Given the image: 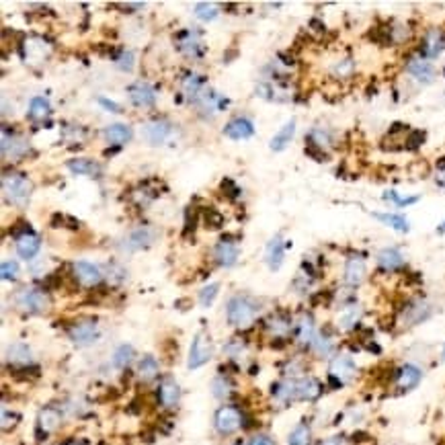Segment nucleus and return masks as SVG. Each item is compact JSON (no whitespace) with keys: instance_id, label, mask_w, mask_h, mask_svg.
Here are the masks:
<instances>
[{"instance_id":"1","label":"nucleus","mask_w":445,"mask_h":445,"mask_svg":"<svg viewBox=\"0 0 445 445\" xmlns=\"http://www.w3.org/2000/svg\"><path fill=\"white\" fill-rule=\"evenodd\" d=\"M259 306L257 302L247 295H234L226 304V320L236 329H249L257 320Z\"/></svg>"},{"instance_id":"2","label":"nucleus","mask_w":445,"mask_h":445,"mask_svg":"<svg viewBox=\"0 0 445 445\" xmlns=\"http://www.w3.org/2000/svg\"><path fill=\"white\" fill-rule=\"evenodd\" d=\"M2 193L4 199L13 205H27L33 193V181L23 173H11L2 176Z\"/></svg>"},{"instance_id":"3","label":"nucleus","mask_w":445,"mask_h":445,"mask_svg":"<svg viewBox=\"0 0 445 445\" xmlns=\"http://www.w3.org/2000/svg\"><path fill=\"white\" fill-rule=\"evenodd\" d=\"M359 373L355 359L349 353H337L329 361V382L334 388L347 386Z\"/></svg>"},{"instance_id":"4","label":"nucleus","mask_w":445,"mask_h":445,"mask_svg":"<svg viewBox=\"0 0 445 445\" xmlns=\"http://www.w3.org/2000/svg\"><path fill=\"white\" fill-rule=\"evenodd\" d=\"M431 316H433V306L423 298H415L402 306L400 314H398V325L402 329H412V327L429 320Z\"/></svg>"},{"instance_id":"5","label":"nucleus","mask_w":445,"mask_h":445,"mask_svg":"<svg viewBox=\"0 0 445 445\" xmlns=\"http://www.w3.org/2000/svg\"><path fill=\"white\" fill-rule=\"evenodd\" d=\"M15 302L23 312H29V314H47L52 308L50 295L43 290H38V288H23L15 295Z\"/></svg>"},{"instance_id":"6","label":"nucleus","mask_w":445,"mask_h":445,"mask_svg":"<svg viewBox=\"0 0 445 445\" xmlns=\"http://www.w3.org/2000/svg\"><path fill=\"white\" fill-rule=\"evenodd\" d=\"M212 339L208 332H197L191 341V349H189V361H187V368L189 369H199L203 368L210 359H212Z\"/></svg>"},{"instance_id":"7","label":"nucleus","mask_w":445,"mask_h":445,"mask_svg":"<svg viewBox=\"0 0 445 445\" xmlns=\"http://www.w3.org/2000/svg\"><path fill=\"white\" fill-rule=\"evenodd\" d=\"M392 382H394V388L400 394L412 392L415 388L423 382V369L419 368V366H415V364H402L400 368L394 369Z\"/></svg>"},{"instance_id":"8","label":"nucleus","mask_w":445,"mask_h":445,"mask_svg":"<svg viewBox=\"0 0 445 445\" xmlns=\"http://www.w3.org/2000/svg\"><path fill=\"white\" fill-rule=\"evenodd\" d=\"M213 425H215V431L220 435H232V433H236L242 427V412H240V408L232 407V405L220 407L215 410Z\"/></svg>"},{"instance_id":"9","label":"nucleus","mask_w":445,"mask_h":445,"mask_svg":"<svg viewBox=\"0 0 445 445\" xmlns=\"http://www.w3.org/2000/svg\"><path fill=\"white\" fill-rule=\"evenodd\" d=\"M318 334V329H316V320L310 312H302L298 316V320L293 322V337H295V343L300 347H312L314 339Z\"/></svg>"},{"instance_id":"10","label":"nucleus","mask_w":445,"mask_h":445,"mask_svg":"<svg viewBox=\"0 0 445 445\" xmlns=\"http://www.w3.org/2000/svg\"><path fill=\"white\" fill-rule=\"evenodd\" d=\"M445 50V31L439 27L427 29V33L421 39L419 54L423 60H435Z\"/></svg>"},{"instance_id":"11","label":"nucleus","mask_w":445,"mask_h":445,"mask_svg":"<svg viewBox=\"0 0 445 445\" xmlns=\"http://www.w3.org/2000/svg\"><path fill=\"white\" fill-rule=\"evenodd\" d=\"M68 334L77 345L86 347V345H93L97 341L101 330H98V325L95 320H78L68 329Z\"/></svg>"},{"instance_id":"12","label":"nucleus","mask_w":445,"mask_h":445,"mask_svg":"<svg viewBox=\"0 0 445 445\" xmlns=\"http://www.w3.org/2000/svg\"><path fill=\"white\" fill-rule=\"evenodd\" d=\"M325 386L318 378L314 376H302V378H295V398L302 400V402H314L322 396Z\"/></svg>"},{"instance_id":"13","label":"nucleus","mask_w":445,"mask_h":445,"mask_svg":"<svg viewBox=\"0 0 445 445\" xmlns=\"http://www.w3.org/2000/svg\"><path fill=\"white\" fill-rule=\"evenodd\" d=\"M361 316H364V308L361 304L357 302H349V304H343L339 308V314H337V329L341 332H351L359 327L361 322Z\"/></svg>"},{"instance_id":"14","label":"nucleus","mask_w":445,"mask_h":445,"mask_svg":"<svg viewBox=\"0 0 445 445\" xmlns=\"http://www.w3.org/2000/svg\"><path fill=\"white\" fill-rule=\"evenodd\" d=\"M154 230L152 228H148V226H140L136 230H132V232L128 234L123 240H121V251L125 252H136V251H142V249H146V247H150L152 242H154Z\"/></svg>"},{"instance_id":"15","label":"nucleus","mask_w":445,"mask_h":445,"mask_svg":"<svg viewBox=\"0 0 445 445\" xmlns=\"http://www.w3.org/2000/svg\"><path fill=\"white\" fill-rule=\"evenodd\" d=\"M366 275H368V265L364 259L359 257H349L347 263H345V269H343V281L347 283L351 290L359 288L364 281H366Z\"/></svg>"},{"instance_id":"16","label":"nucleus","mask_w":445,"mask_h":445,"mask_svg":"<svg viewBox=\"0 0 445 445\" xmlns=\"http://www.w3.org/2000/svg\"><path fill=\"white\" fill-rule=\"evenodd\" d=\"M171 132H173V125L167 121V119H154V121H148L146 125H144V130H142V134H144V140L148 142V144H152V146H160V144H164L169 136H171Z\"/></svg>"},{"instance_id":"17","label":"nucleus","mask_w":445,"mask_h":445,"mask_svg":"<svg viewBox=\"0 0 445 445\" xmlns=\"http://www.w3.org/2000/svg\"><path fill=\"white\" fill-rule=\"evenodd\" d=\"M407 72L410 77L415 78L417 82L421 84H431L435 77H437V70L435 66L429 62V60H423L421 56L419 58H410L407 62Z\"/></svg>"},{"instance_id":"18","label":"nucleus","mask_w":445,"mask_h":445,"mask_svg":"<svg viewBox=\"0 0 445 445\" xmlns=\"http://www.w3.org/2000/svg\"><path fill=\"white\" fill-rule=\"evenodd\" d=\"M265 329L269 330L277 341H283V339L290 337V332H293V320H291L290 314H286V312H275V314H271L267 318Z\"/></svg>"},{"instance_id":"19","label":"nucleus","mask_w":445,"mask_h":445,"mask_svg":"<svg viewBox=\"0 0 445 445\" xmlns=\"http://www.w3.org/2000/svg\"><path fill=\"white\" fill-rule=\"evenodd\" d=\"M72 273H74V279L80 281L82 286H86V288H95V286L101 283V279H103V273H101L97 265L86 263V261L74 263L72 265Z\"/></svg>"},{"instance_id":"20","label":"nucleus","mask_w":445,"mask_h":445,"mask_svg":"<svg viewBox=\"0 0 445 445\" xmlns=\"http://www.w3.org/2000/svg\"><path fill=\"white\" fill-rule=\"evenodd\" d=\"M310 351H312L316 357H320V359H332V357L337 355V343H334V339H332V332L327 329L318 330V334H316V339H314V343H312Z\"/></svg>"},{"instance_id":"21","label":"nucleus","mask_w":445,"mask_h":445,"mask_svg":"<svg viewBox=\"0 0 445 445\" xmlns=\"http://www.w3.org/2000/svg\"><path fill=\"white\" fill-rule=\"evenodd\" d=\"M156 396H158V402L164 408H174L181 400V388L174 382L173 378H164L158 390H156Z\"/></svg>"},{"instance_id":"22","label":"nucleus","mask_w":445,"mask_h":445,"mask_svg":"<svg viewBox=\"0 0 445 445\" xmlns=\"http://www.w3.org/2000/svg\"><path fill=\"white\" fill-rule=\"evenodd\" d=\"M224 136L230 137L234 142H240V140H249L254 136V125H252L251 119L247 117H236L232 121L226 123L224 128Z\"/></svg>"},{"instance_id":"23","label":"nucleus","mask_w":445,"mask_h":445,"mask_svg":"<svg viewBox=\"0 0 445 445\" xmlns=\"http://www.w3.org/2000/svg\"><path fill=\"white\" fill-rule=\"evenodd\" d=\"M283 257H286V242L281 238V234H275L271 240L267 242V251H265V259L271 271H279L283 265Z\"/></svg>"},{"instance_id":"24","label":"nucleus","mask_w":445,"mask_h":445,"mask_svg":"<svg viewBox=\"0 0 445 445\" xmlns=\"http://www.w3.org/2000/svg\"><path fill=\"white\" fill-rule=\"evenodd\" d=\"M128 95H130V101L136 105V107H152L156 101L154 89L146 82H134L130 89H128Z\"/></svg>"},{"instance_id":"25","label":"nucleus","mask_w":445,"mask_h":445,"mask_svg":"<svg viewBox=\"0 0 445 445\" xmlns=\"http://www.w3.org/2000/svg\"><path fill=\"white\" fill-rule=\"evenodd\" d=\"M213 259L220 267H232L238 261V247L236 242H230V240H220L215 247H213Z\"/></svg>"},{"instance_id":"26","label":"nucleus","mask_w":445,"mask_h":445,"mask_svg":"<svg viewBox=\"0 0 445 445\" xmlns=\"http://www.w3.org/2000/svg\"><path fill=\"white\" fill-rule=\"evenodd\" d=\"M60 423H62V415H60L58 408L45 407L39 410L38 429H39V433H43V437H45V435H50V433H54V431L60 427Z\"/></svg>"},{"instance_id":"27","label":"nucleus","mask_w":445,"mask_h":445,"mask_svg":"<svg viewBox=\"0 0 445 445\" xmlns=\"http://www.w3.org/2000/svg\"><path fill=\"white\" fill-rule=\"evenodd\" d=\"M378 265L382 271H400L405 267V257L398 249H382L378 252Z\"/></svg>"},{"instance_id":"28","label":"nucleus","mask_w":445,"mask_h":445,"mask_svg":"<svg viewBox=\"0 0 445 445\" xmlns=\"http://www.w3.org/2000/svg\"><path fill=\"white\" fill-rule=\"evenodd\" d=\"M15 244H17V252H19L21 259L31 261V259L39 252V249H41V238H39L38 234L25 232L17 238Z\"/></svg>"},{"instance_id":"29","label":"nucleus","mask_w":445,"mask_h":445,"mask_svg":"<svg viewBox=\"0 0 445 445\" xmlns=\"http://www.w3.org/2000/svg\"><path fill=\"white\" fill-rule=\"evenodd\" d=\"M132 128L125 125V123H113V125H107L103 130V137L107 140V144L111 146H123L132 140Z\"/></svg>"},{"instance_id":"30","label":"nucleus","mask_w":445,"mask_h":445,"mask_svg":"<svg viewBox=\"0 0 445 445\" xmlns=\"http://www.w3.org/2000/svg\"><path fill=\"white\" fill-rule=\"evenodd\" d=\"M295 136V119H290L283 128H279V132L271 137L269 146H271L273 152H281L290 146V142Z\"/></svg>"},{"instance_id":"31","label":"nucleus","mask_w":445,"mask_h":445,"mask_svg":"<svg viewBox=\"0 0 445 445\" xmlns=\"http://www.w3.org/2000/svg\"><path fill=\"white\" fill-rule=\"evenodd\" d=\"M68 169L72 171L74 174H86V176H95L98 179L103 169L101 164L91 160V158H74V160H68Z\"/></svg>"},{"instance_id":"32","label":"nucleus","mask_w":445,"mask_h":445,"mask_svg":"<svg viewBox=\"0 0 445 445\" xmlns=\"http://www.w3.org/2000/svg\"><path fill=\"white\" fill-rule=\"evenodd\" d=\"M181 43H179V50L185 54V56H191V58H199L203 54V45L199 41V35L195 31H185L181 33Z\"/></svg>"},{"instance_id":"33","label":"nucleus","mask_w":445,"mask_h":445,"mask_svg":"<svg viewBox=\"0 0 445 445\" xmlns=\"http://www.w3.org/2000/svg\"><path fill=\"white\" fill-rule=\"evenodd\" d=\"M50 56V47H45V43L41 39H27L25 41V60H29L31 64H39Z\"/></svg>"},{"instance_id":"34","label":"nucleus","mask_w":445,"mask_h":445,"mask_svg":"<svg viewBox=\"0 0 445 445\" xmlns=\"http://www.w3.org/2000/svg\"><path fill=\"white\" fill-rule=\"evenodd\" d=\"M332 142H334V136L327 128H314L308 132V146H312V148L327 150L332 146Z\"/></svg>"},{"instance_id":"35","label":"nucleus","mask_w":445,"mask_h":445,"mask_svg":"<svg viewBox=\"0 0 445 445\" xmlns=\"http://www.w3.org/2000/svg\"><path fill=\"white\" fill-rule=\"evenodd\" d=\"M158 361H156V357L152 355H144L140 361H137V378L142 380V382H152L156 376H158Z\"/></svg>"},{"instance_id":"36","label":"nucleus","mask_w":445,"mask_h":445,"mask_svg":"<svg viewBox=\"0 0 445 445\" xmlns=\"http://www.w3.org/2000/svg\"><path fill=\"white\" fill-rule=\"evenodd\" d=\"M376 220H380L382 224H386L388 228L396 230V232H408L410 226H408V220L402 213H373Z\"/></svg>"},{"instance_id":"37","label":"nucleus","mask_w":445,"mask_h":445,"mask_svg":"<svg viewBox=\"0 0 445 445\" xmlns=\"http://www.w3.org/2000/svg\"><path fill=\"white\" fill-rule=\"evenodd\" d=\"M6 359L11 364H17V366H29L31 364V349L27 347L25 343H13L6 351Z\"/></svg>"},{"instance_id":"38","label":"nucleus","mask_w":445,"mask_h":445,"mask_svg":"<svg viewBox=\"0 0 445 445\" xmlns=\"http://www.w3.org/2000/svg\"><path fill=\"white\" fill-rule=\"evenodd\" d=\"M288 445H312V427L306 421L293 427L288 437Z\"/></svg>"},{"instance_id":"39","label":"nucleus","mask_w":445,"mask_h":445,"mask_svg":"<svg viewBox=\"0 0 445 445\" xmlns=\"http://www.w3.org/2000/svg\"><path fill=\"white\" fill-rule=\"evenodd\" d=\"M27 152V144H25V140H21L17 136H9L6 134H2V156L6 158V156H23Z\"/></svg>"},{"instance_id":"40","label":"nucleus","mask_w":445,"mask_h":445,"mask_svg":"<svg viewBox=\"0 0 445 445\" xmlns=\"http://www.w3.org/2000/svg\"><path fill=\"white\" fill-rule=\"evenodd\" d=\"M52 113V107H50V101L43 97H33L29 101V117L35 119V121H41L45 117H50Z\"/></svg>"},{"instance_id":"41","label":"nucleus","mask_w":445,"mask_h":445,"mask_svg":"<svg viewBox=\"0 0 445 445\" xmlns=\"http://www.w3.org/2000/svg\"><path fill=\"white\" fill-rule=\"evenodd\" d=\"M136 357V351L132 345H119L113 353V366L119 369H125Z\"/></svg>"},{"instance_id":"42","label":"nucleus","mask_w":445,"mask_h":445,"mask_svg":"<svg viewBox=\"0 0 445 445\" xmlns=\"http://www.w3.org/2000/svg\"><path fill=\"white\" fill-rule=\"evenodd\" d=\"M203 86H205V78L199 74H189L183 80V91L187 93V97H199Z\"/></svg>"},{"instance_id":"43","label":"nucleus","mask_w":445,"mask_h":445,"mask_svg":"<svg viewBox=\"0 0 445 445\" xmlns=\"http://www.w3.org/2000/svg\"><path fill=\"white\" fill-rule=\"evenodd\" d=\"M218 15H220V11H218V6H215L213 2H197V4H195V17L199 21L210 23V21L215 19Z\"/></svg>"},{"instance_id":"44","label":"nucleus","mask_w":445,"mask_h":445,"mask_svg":"<svg viewBox=\"0 0 445 445\" xmlns=\"http://www.w3.org/2000/svg\"><path fill=\"white\" fill-rule=\"evenodd\" d=\"M212 392H213V396H215V398H220V400L228 398V396L232 394V384H230V380H228V378H224V376H218V378L212 382Z\"/></svg>"},{"instance_id":"45","label":"nucleus","mask_w":445,"mask_h":445,"mask_svg":"<svg viewBox=\"0 0 445 445\" xmlns=\"http://www.w3.org/2000/svg\"><path fill=\"white\" fill-rule=\"evenodd\" d=\"M218 291H220V283H210V286H205L203 290L199 291V304H201L203 308H210L213 304V300L218 298Z\"/></svg>"},{"instance_id":"46","label":"nucleus","mask_w":445,"mask_h":445,"mask_svg":"<svg viewBox=\"0 0 445 445\" xmlns=\"http://www.w3.org/2000/svg\"><path fill=\"white\" fill-rule=\"evenodd\" d=\"M0 275L4 281H15L19 277V263L17 261H4L0 267Z\"/></svg>"},{"instance_id":"47","label":"nucleus","mask_w":445,"mask_h":445,"mask_svg":"<svg viewBox=\"0 0 445 445\" xmlns=\"http://www.w3.org/2000/svg\"><path fill=\"white\" fill-rule=\"evenodd\" d=\"M134 54L132 52H121L116 58V66L121 72H132L134 70Z\"/></svg>"},{"instance_id":"48","label":"nucleus","mask_w":445,"mask_h":445,"mask_svg":"<svg viewBox=\"0 0 445 445\" xmlns=\"http://www.w3.org/2000/svg\"><path fill=\"white\" fill-rule=\"evenodd\" d=\"M384 199H386V201H392V203H394V205H398V208L412 205V203H417V201H419V197H400L396 191H386V193H384Z\"/></svg>"},{"instance_id":"49","label":"nucleus","mask_w":445,"mask_h":445,"mask_svg":"<svg viewBox=\"0 0 445 445\" xmlns=\"http://www.w3.org/2000/svg\"><path fill=\"white\" fill-rule=\"evenodd\" d=\"M203 222H205L208 228L215 230V228H222L224 226V215L220 212H215V210H208L205 215H203Z\"/></svg>"},{"instance_id":"50","label":"nucleus","mask_w":445,"mask_h":445,"mask_svg":"<svg viewBox=\"0 0 445 445\" xmlns=\"http://www.w3.org/2000/svg\"><path fill=\"white\" fill-rule=\"evenodd\" d=\"M353 68H355L353 60H341L339 64H334L332 72H334V77L347 78V77H351V74H353Z\"/></svg>"},{"instance_id":"51","label":"nucleus","mask_w":445,"mask_h":445,"mask_svg":"<svg viewBox=\"0 0 445 445\" xmlns=\"http://www.w3.org/2000/svg\"><path fill=\"white\" fill-rule=\"evenodd\" d=\"M107 277H109L113 283H121V281H125L128 273H125V269H123L121 265L111 263V265H107Z\"/></svg>"},{"instance_id":"52","label":"nucleus","mask_w":445,"mask_h":445,"mask_svg":"<svg viewBox=\"0 0 445 445\" xmlns=\"http://www.w3.org/2000/svg\"><path fill=\"white\" fill-rule=\"evenodd\" d=\"M423 142H425V134H423V132H419V130L410 132L407 140H405V144H407L408 150H417Z\"/></svg>"},{"instance_id":"53","label":"nucleus","mask_w":445,"mask_h":445,"mask_svg":"<svg viewBox=\"0 0 445 445\" xmlns=\"http://www.w3.org/2000/svg\"><path fill=\"white\" fill-rule=\"evenodd\" d=\"M220 187H222V191H224V193L228 195V197H230V199H236V197H238V195H240V189H238V187H236V185H234V181H232V179H224V181H222V185H220Z\"/></svg>"},{"instance_id":"54","label":"nucleus","mask_w":445,"mask_h":445,"mask_svg":"<svg viewBox=\"0 0 445 445\" xmlns=\"http://www.w3.org/2000/svg\"><path fill=\"white\" fill-rule=\"evenodd\" d=\"M244 351V343H240L238 339H232L228 345H226V353L232 357V359H236V357H240V353Z\"/></svg>"},{"instance_id":"55","label":"nucleus","mask_w":445,"mask_h":445,"mask_svg":"<svg viewBox=\"0 0 445 445\" xmlns=\"http://www.w3.org/2000/svg\"><path fill=\"white\" fill-rule=\"evenodd\" d=\"M97 101L103 109H107V111H111V113H121V107L117 105L116 101H111V98H105V97H98Z\"/></svg>"},{"instance_id":"56","label":"nucleus","mask_w":445,"mask_h":445,"mask_svg":"<svg viewBox=\"0 0 445 445\" xmlns=\"http://www.w3.org/2000/svg\"><path fill=\"white\" fill-rule=\"evenodd\" d=\"M320 445H351V444H349L347 437H343V435H332L329 439H325Z\"/></svg>"},{"instance_id":"57","label":"nucleus","mask_w":445,"mask_h":445,"mask_svg":"<svg viewBox=\"0 0 445 445\" xmlns=\"http://www.w3.org/2000/svg\"><path fill=\"white\" fill-rule=\"evenodd\" d=\"M249 445H275V441H273L271 437H267V435H257V437H252Z\"/></svg>"},{"instance_id":"58","label":"nucleus","mask_w":445,"mask_h":445,"mask_svg":"<svg viewBox=\"0 0 445 445\" xmlns=\"http://www.w3.org/2000/svg\"><path fill=\"white\" fill-rule=\"evenodd\" d=\"M444 162H439V173L435 176V181H437V185L439 187H444L445 189V158H441Z\"/></svg>"},{"instance_id":"59","label":"nucleus","mask_w":445,"mask_h":445,"mask_svg":"<svg viewBox=\"0 0 445 445\" xmlns=\"http://www.w3.org/2000/svg\"><path fill=\"white\" fill-rule=\"evenodd\" d=\"M62 445H86V444H82V441H66V444Z\"/></svg>"},{"instance_id":"60","label":"nucleus","mask_w":445,"mask_h":445,"mask_svg":"<svg viewBox=\"0 0 445 445\" xmlns=\"http://www.w3.org/2000/svg\"><path fill=\"white\" fill-rule=\"evenodd\" d=\"M437 232L445 234V222H444V224H441V226H439V228H437Z\"/></svg>"},{"instance_id":"61","label":"nucleus","mask_w":445,"mask_h":445,"mask_svg":"<svg viewBox=\"0 0 445 445\" xmlns=\"http://www.w3.org/2000/svg\"><path fill=\"white\" fill-rule=\"evenodd\" d=\"M441 359L445 361V345H444V349H441Z\"/></svg>"},{"instance_id":"62","label":"nucleus","mask_w":445,"mask_h":445,"mask_svg":"<svg viewBox=\"0 0 445 445\" xmlns=\"http://www.w3.org/2000/svg\"><path fill=\"white\" fill-rule=\"evenodd\" d=\"M234 445H242V444H234Z\"/></svg>"},{"instance_id":"63","label":"nucleus","mask_w":445,"mask_h":445,"mask_svg":"<svg viewBox=\"0 0 445 445\" xmlns=\"http://www.w3.org/2000/svg\"><path fill=\"white\" fill-rule=\"evenodd\" d=\"M444 77H445V68H444Z\"/></svg>"}]
</instances>
